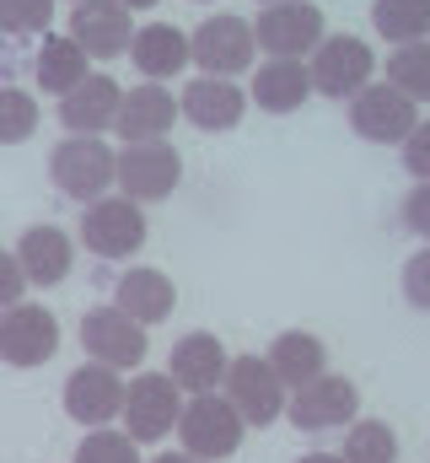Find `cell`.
Returning <instances> with one entry per match:
<instances>
[{
    "mask_svg": "<svg viewBox=\"0 0 430 463\" xmlns=\"http://www.w3.org/2000/svg\"><path fill=\"white\" fill-rule=\"evenodd\" d=\"M242 415L231 410L226 393H189L183 399V415H178V442L183 453L205 463H226L237 448H242Z\"/></svg>",
    "mask_w": 430,
    "mask_h": 463,
    "instance_id": "cell-1",
    "label": "cell"
},
{
    "mask_svg": "<svg viewBox=\"0 0 430 463\" xmlns=\"http://www.w3.org/2000/svg\"><path fill=\"white\" fill-rule=\"evenodd\" d=\"M113 146H103L98 135H65L49 156V173H54V189L70 194L76 205H98L108 189H113Z\"/></svg>",
    "mask_w": 430,
    "mask_h": 463,
    "instance_id": "cell-2",
    "label": "cell"
},
{
    "mask_svg": "<svg viewBox=\"0 0 430 463\" xmlns=\"http://www.w3.org/2000/svg\"><path fill=\"white\" fill-rule=\"evenodd\" d=\"M307 76H313V92L333 98V103H350L366 81H377V54H371L366 38L333 33V38H322L318 49H313Z\"/></svg>",
    "mask_w": 430,
    "mask_h": 463,
    "instance_id": "cell-3",
    "label": "cell"
},
{
    "mask_svg": "<svg viewBox=\"0 0 430 463\" xmlns=\"http://www.w3.org/2000/svg\"><path fill=\"white\" fill-rule=\"evenodd\" d=\"M178 178H183V156H178V146H167V140L124 146V151L113 156V184H118L124 200H135V205L167 200V194L178 189Z\"/></svg>",
    "mask_w": 430,
    "mask_h": 463,
    "instance_id": "cell-4",
    "label": "cell"
},
{
    "mask_svg": "<svg viewBox=\"0 0 430 463\" xmlns=\"http://www.w3.org/2000/svg\"><path fill=\"white\" fill-rule=\"evenodd\" d=\"M248 27H253L258 54H269V60H307L322 38H328V33H322V11L313 5V0L264 5L258 22H248Z\"/></svg>",
    "mask_w": 430,
    "mask_h": 463,
    "instance_id": "cell-5",
    "label": "cell"
},
{
    "mask_svg": "<svg viewBox=\"0 0 430 463\" xmlns=\"http://www.w3.org/2000/svg\"><path fill=\"white\" fill-rule=\"evenodd\" d=\"M226 399H231V410L242 415V426H275L280 415H285V383L275 377V366L264 361V355H231L226 361Z\"/></svg>",
    "mask_w": 430,
    "mask_h": 463,
    "instance_id": "cell-6",
    "label": "cell"
},
{
    "mask_svg": "<svg viewBox=\"0 0 430 463\" xmlns=\"http://www.w3.org/2000/svg\"><path fill=\"white\" fill-rule=\"evenodd\" d=\"M124 431L135 442H162L173 437L178 415H183V388L167 377V372H140L129 388H124Z\"/></svg>",
    "mask_w": 430,
    "mask_h": 463,
    "instance_id": "cell-7",
    "label": "cell"
},
{
    "mask_svg": "<svg viewBox=\"0 0 430 463\" xmlns=\"http://www.w3.org/2000/svg\"><path fill=\"white\" fill-rule=\"evenodd\" d=\"M420 124V103L404 98L393 81H366L350 98V129L371 146H404V135Z\"/></svg>",
    "mask_w": 430,
    "mask_h": 463,
    "instance_id": "cell-8",
    "label": "cell"
},
{
    "mask_svg": "<svg viewBox=\"0 0 430 463\" xmlns=\"http://www.w3.org/2000/svg\"><path fill=\"white\" fill-rule=\"evenodd\" d=\"M258 43H253V27L242 16H205L189 38V65H200V76H242L253 65Z\"/></svg>",
    "mask_w": 430,
    "mask_h": 463,
    "instance_id": "cell-9",
    "label": "cell"
},
{
    "mask_svg": "<svg viewBox=\"0 0 430 463\" xmlns=\"http://www.w3.org/2000/svg\"><path fill=\"white\" fill-rule=\"evenodd\" d=\"M81 242L98 259H129V253L145 248V211L135 200H124V194H103L81 216Z\"/></svg>",
    "mask_w": 430,
    "mask_h": 463,
    "instance_id": "cell-10",
    "label": "cell"
},
{
    "mask_svg": "<svg viewBox=\"0 0 430 463\" xmlns=\"http://www.w3.org/2000/svg\"><path fill=\"white\" fill-rule=\"evenodd\" d=\"M355 410H360V388H355L350 377H333V372L302 383V388L285 399V415H291L296 431H339V426L355 420Z\"/></svg>",
    "mask_w": 430,
    "mask_h": 463,
    "instance_id": "cell-11",
    "label": "cell"
},
{
    "mask_svg": "<svg viewBox=\"0 0 430 463\" xmlns=\"http://www.w3.org/2000/svg\"><path fill=\"white\" fill-rule=\"evenodd\" d=\"M81 350L98 361V366H113V372H129L145 361V324H135L124 307H92L81 318Z\"/></svg>",
    "mask_w": 430,
    "mask_h": 463,
    "instance_id": "cell-12",
    "label": "cell"
},
{
    "mask_svg": "<svg viewBox=\"0 0 430 463\" xmlns=\"http://www.w3.org/2000/svg\"><path fill=\"white\" fill-rule=\"evenodd\" d=\"M60 350V318L43 302H16L0 313V361L5 366H43Z\"/></svg>",
    "mask_w": 430,
    "mask_h": 463,
    "instance_id": "cell-13",
    "label": "cell"
},
{
    "mask_svg": "<svg viewBox=\"0 0 430 463\" xmlns=\"http://www.w3.org/2000/svg\"><path fill=\"white\" fill-rule=\"evenodd\" d=\"M118 410H124V377L113 372V366H76L70 377H65V415L76 420V426H108V420H118Z\"/></svg>",
    "mask_w": 430,
    "mask_h": 463,
    "instance_id": "cell-14",
    "label": "cell"
},
{
    "mask_svg": "<svg viewBox=\"0 0 430 463\" xmlns=\"http://www.w3.org/2000/svg\"><path fill=\"white\" fill-rule=\"evenodd\" d=\"M70 38L87 49V60H113L135 38V16L118 0H76L70 5Z\"/></svg>",
    "mask_w": 430,
    "mask_h": 463,
    "instance_id": "cell-15",
    "label": "cell"
},
{
    "mask_svg": "<svg viewBox=\"0 0 430 463\" xmlns=\"http://www.w3.org/2000/svg\"><path fill=\"white\" fill-rule=\"evenodd\" d=\"M178 114L189 118L194 129H205V135H220V129H237L242 124L248 92L237 81H226V76H194L183 87V98H178Z\"/></svg>",
    "mask_w": 430,
    "mask_h": 463,
    "instance_id": "cell-16",
    "label": "cell"
},
{
    "mask_svg": "<svg viewBox=\"0 0 430 463\" xmlns=\"http://www.w3.org/2000/svg\"><path fill=\"white\" fill-rule=\"evenodd\" d=\"M173 118H178V98L162 87V81H145V87H135L124 103H118V118H113V135L124 140V146H145V140H167V129H173Z\"/></svg>",
    "mask_w": 430,
    "mask_h": 463,
    "instance_id": "cell-17",
    "label": "cell"
},
{
    "mask_svg": "<svg viewBox=\"0 0 430 463\" xmlns=\"http://www.w3.org/2000/svg\"><path fill=\"white\" fill-rule=\"evenodd\" d=\"M118 103H124L118 81L103 76V71H92L81 87H70L60 98V124L70 135H103V129H113V118H118Z\"/></svg>",
    "mask_w": 430,
    "mask_h": 463,
    "instance_id": "cell-18",
    "label": "cell"
},
{
    "mask_svg": "<svg viewBox=\"0 0 430 463\" xmlns=\"http://www.w3.org/2000/svg\"><path fill=\"white\" fill-rule=\"evenodd\" d=\"M173 366H167V377L183 388V393H215L220 383H226V345L215 340V335H183L178 345H173V355H167Z\"/></svg>",
    "mask_w": 430,
    "mask_h": 463,
    "instance_id": "cell-19",
    "label": "cell"
},
{
    "mask_svg": "<svg viewBox=\"0 0 430 463\" xmlns=\"http://www.w3.org/2000/svg\"><path fill=\"white\" fill-rule=\"evenodd\" d=\"M113 307H124L135 324H162V318H173V307H178V286L162 275V269H151V264H140V269H129V275H118V286H113Z\"/></svg>",
    "mask_w": 430,
    "mask_h": 463,
    "instance_id": "cell-20",
    "label": "cell"
},
{
    "mask_svg": "<svg viewBox=\"0 0 430 463\" xmlns=\"http://www.w3.org/2000/svg\"><path fill=\"white\" fill-rule=\"evenodd\" d=\"M129 60H135V71L145 81H167V76H178L189 65V38L173 22H145L129 38Z\"/></svg>",
    "mask_w": 430,
    "mask_h": 463,
    "instance_id": "cell-21",
    "label": "cell"
},
{
    "mask_svg": "<svg viewBox=\"0 0 430 463\" xmlns=\"http://www.w3.org/2000/svg\"><path fill=\"white\" fill-rule=\"evenodd\" d=\"M70 259H76V248H70V237L60 227H27L22 232V242H16V264H22V275H27V286H60L65 275H70Z\"/></svg>",
    "mask_w": 430,
    "mask_h": 463,
    "instance_id": "cell-22",
    "label": "cell"
},
{
    "mask_svg": "<svg viewBox=\"0 0 430 463\" xmlns=\"http://www.w3.org/2000/svg\"><path fill=\"white\" fill-rule=\"evenodd\" d=\"M264 361L275 366V377L285 383V393H296L302 383H313L328 372V345H322L318 335H307V329H285L275 345L264 350Z\"/></svg>",
    "mask_w": 430,
    "mask_h": 463,
    "instance_id": "cell-23",
    "label": "cell"
},
{
    "mask_svg": "<svg viewBox=\"0 0 430 463\" xmlns=\"http://www.w3.org/2000/svg\"><path fill=\"white\" fill-rule=\"evenodd\" d=\"M313 98V76L302 60H264L253 76V103L264 114H296Z\"/></svg>",
    "mask_w": 430,
    "mask_h": 463,
    "instance_id": "cell-24",
    "label": "cell"
},
{
    "mask_svg": "<svg viewBox=\"0 0 430 463\" xmlns=\"http://www.w3.org/2000/svg\"><path fill=\"white\" fill-rule=\"evenodd\" d=\"M33 76H38V87L43 92H54V98H65L70 87H81L92 71H87V49L70 38V33H49L43 43H38V60H33Z\"/></svg>",
    "mask_w": 430,
    "mask_h": 463,
    "instance_id": "cell-25",
    "label": "cell"
},
{
    "mask_svg": "<svg viewBox=\"0 0 430 463\" xmlns=\"http://www.w3.org/2000/svg\"><path fill=\"white\" fill-rule=\"evenodd\" d=\"M371 27L398 49V43H420L430 38V0H377L371 5Z\"/></svg>",
    "mask_w": 430,
    "mask_h": 463,
    "instance_id": "cell-26",
    "label": "cell"
},
{
    "mask_svg": "<svg viewBox=\"0 0 430 463\" xmlns=\"http://www.w3.org/2000/svg\"><path fill=\"white\" fill-rule=\"evenodd\" d=\"M339 458L344 463H398V431L388 420H350Z\"/></svg>",
    "mask_w": 430,
    "mask_h": 463,
    "instance_id": "cell-27",
    "label": "cell"
},
{
    "mask_svg": "<svg viewBox=\"0 0 430 463\" xmlns=\"http://www.w3.org/2000/svg\"><path fill=\"white\" fill-rule=\"evenodd\" d=\"M388 81H393L404 98L430 103V38H420V43H398V49L388 54Z\"/></svg>",
    "mask_w": 430,
    "mask_h": 463,
    "instance_id": "cell-28",
    "label": "cell"
},
{
    "mask_svg": "<svg viewBox=\"0 0 430 463\" xmlns=\"http://www.w3.org/2000/svg\"><path fill=\"white\" fill-rule=\"evenodd\" d=\"M54 0H0V38H49Z\"/></svg>",
    "mask_w": 430,
    "mask_h": 463,
    "instance_id": "cell-29",
    "label": "cell"
},
{
    "mask_svg": "<svg viewBox=\"0 0 430 463\" xmlns=\"http://www.w3.org/2000/svg\"><path fill=\"white\" fill-rule=\"evenodd\" d=\"M38 129V103L22 87H0V146H22Z\"/></svg>",
    "mask_w": 430,
    "mask_h": 463,
    "instance_id": "cell-30",
    "label": "cell"
},
{
    "mask_svg": "<svg viewBox=\"0 0 430 463\" xmlns=\"http://www.w3.org/2000/svg\"><path fill=\"white\" fill-rule=\"evenodd\" d=\"M76 463H140V442L129 431H87V442L76 448Z\"/></svg>",
    "mask_w": 430,
    "mask_h": 463,
    "instance_id": "cell-31",
    "label": "cell"
},
{
    "mask_svg": "<svg viewBox=\"0 0 430 463\" xmlns=\"http://www.w3.org/2000/svg\"><path fill=\"white\" fill-rule=\"evenodd\" d=\"M404 167L415 184H430V118H420L409 135H404Z\"/></svg>",
    "mask_w": 430,
    "mask_h": 463,
    "instance_id": "cell-32",
    "label": "cell"
},
{
    "mask_svg": "<svg viewBox=\"0 0 430 463\" xmlns=\"http://www.w3.org/2000/svg\"><path fill=\"white\" fill-rule=\"evenodd\" d=\"M404 297H409V307L430 313V242L404 264Z\"/></svg>",
    "mask_w": 430,
    "mask_h": 463,
    "instance_id": "cell-33",
    "label": "cell"
},
{
    "mask_svg": "<svg viewBox=\"0 0 430 463\" xmlns=\"http://www.w3.org/2000/svg\"><path fill=\"white\" fill-rule=\"evenodd\" d=\"M16 302H27V275H22L16 253H5V248H0V313H5V307H16Z\"/></svg>",
    "mask_w": 430,
    "mask_h": 463,
    "instance_id": "cell-34",
    "label": "cell"
},
{
    "mask_svg": "<svg viewBox=\"0 0 430 463\" xmlns=\"http://www.w3.org/2000/svg\"><path fill=\"white\" fill-rule=\"evenodd\" d=\"M404 227L415 232V237H425V242H430V184L409 189V200H404Z\"/></svg>",
    "mask_w": 430,
    "mask_h": 463,
    "instance_id": "cell-35",
    "label": "cell"
},
{
    "mask_svg": "<svg viewBox=\"0 0 430 463\" xmlns=\"http://www.w3.org/2000/svg\"><path fill=\"white\" fill-rule=\"evenodd\" d=\"M151 463H205V458H194V453H162V458H151Z\"/></svg>",
    "mask_w": 430,
    "mask_h": 463,
    "instance_id": "cell-36",
    "label": "cell"
},
{
    "mask_svg": "<svg viewBox=\"0 0 430 463\" xmlns=\"http://www.w3.org/2000/svg\"><path fill=\"white\" fill-rule=\"evenodd\" d=\"M296 463H344L339 453H307V458H296Z\"/></svg>",
    "mask_w": 430,
    "mask_h": 463,
    "instance_id": "cell-37",
    "label": "cell"
},
{
    "mask_svg": "<svg viewBox=\"0 0 430 463\" xmlns=\"http://www.w3.org/2000/svg\"><path fill=\"white\" fill-rule=\"evenodd\" d=\"M118 5H124V11H151L156 0H118Z\"/></svg>",
    "mask_w": 430,
    "mask_h": 463,
    "instance_id": "cell-38",
    "label": "cell"
},
{
    "mask_svg": "<svg viewBox=\"0 0 430 463\" xmlns=\"http://www.w3.org/2000/svg\"><path fill=\"white\" fill-rule=\"evenodd\" d=\"M258 5H280V0H258Z\"/></svg>",
    "mask_w": 430,
    "mask_h": 463,
    "instance_id": "cell-39",
    "label": "cell"
},
{
    "mask_svg": "<svg viewBox=\"0 0 430 463\" xmlns=\"http://www.w3.org/2000/svg\"><path fill=\"white\" fill-rule=\"evenodd\" d=\"M70 5H76V0H70Z\"/></svg>",
    "mask_w": 430,
    "mask_h": 463,
    "instance_id": "cell-40",
    "label": "cell"
}]
</instances>
